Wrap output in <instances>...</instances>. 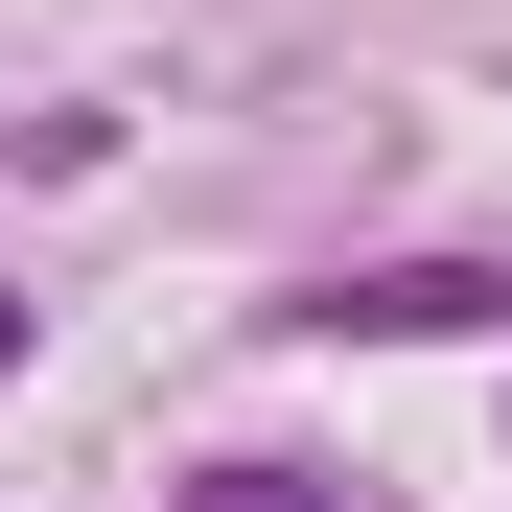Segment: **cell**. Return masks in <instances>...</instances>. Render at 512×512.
Here are the masks:
<instances>
[{
  "label": "cell",
  "mask_w": 512,
  "mask_h": 512,
  "mask_svg": "<svg viewBox=\"0 0 512 512\" xmlns=\"http://www.w3.org/2000/svg\"><path fill=\"white\" fill-rule=\"evenodd\" d=\"M303 326H512V256H419V280H303Z\"/></svg>",
  "instance_id": "cell-1"
},
{
  "label": "cell",
  "mask_w": 512,
  "mask_h": 512,
  "mask_svg": "<svg viewBox=\"0 0 512 512\" xmlns=\"http://www.w3.org/2000/svg\"><path fill=\"white\" fill-rule=\"evenodd\" d=\"M163 512H326V489H303V466H187Z\"/></svg>",
  "instance_id": "cell-2"
},
{
  "label": "cell",
  "mask_w": 512,
  "mask_h": 512,
  "mask_svg": "<svg viewBox=\"0 0 512 512\" xmlns=\"http://www.w3.org/2000/svg\"><path fill=\"white\" fill-rule=\"evenodd\" d=\"M0 373H24V303H0Z\"/></svg>",
  "instance_id": "cell-3"
}]
</instances>
